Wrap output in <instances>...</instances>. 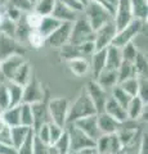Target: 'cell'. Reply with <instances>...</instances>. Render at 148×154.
Instances as JSON below:
<instances>
[{"label":"cell","instance_id":"cell-48","mask_svg":"<svg viewBox=\"0 0 148 154\" xmlns=\"http://www.w3.org/2000/svg\"><path fill=\"white\" fill-rule=\"evenodd\" d=\"M9 128L8 125L3 121V118L0 117V143L11 144V137H9ZM12 145V144H11Z\"/></svg>","mask_w":148,"mask_h":154},{"label":"cell","instance_id":"cell-37","mask_svg":"<svg viewBox=\"0 0 148 154\" xmlns=\"http://www.w3.org/2000/svg\"><path fill=\"white\" fill-rule=\"evenodd\" d=\"M52 145L57 149L58 154H70V137L67 131L65 130L63 134L61 135V137Z\"/></svg>","mask_w":148,"mask_h":154},{"label":"cell","instance_id":"cell-16","mask_svg":"<svg viewBox=\"0 0 148 154\" xmlns=\"http://www.w3.org/2000/svg\"><path fill=\"white\" fill-rule=\"evenodd\" d=\"M53 18L58 19L59 22H71L74 23L76 19L79 17V12H75L72 9H70L68 7H66L65 4L59 3L58 0H55L54 3V8H53V12L50 14Z\"/></svg>","mask_w":148,"mask_h":154},{"label":"cell","instance_id":"cell-6","mask_svg":"<svg viewBox=\"0 0 148 154\" xmlns=\"http://www.w3.org/2000/svg\"><path fill=\"white\" fill-rule=\"evenodd\" d=\"M143 27V22L139 19H133L128 26L121 28L120 31H117L116 36H115L112 41V46H116L118 49H121L129 42H133V40L139 35V32Z\"/></svg>","mask_w":148,"mask_h":154},{"label":"cell","instance_id":"cell-44","mask_svg":"<svg viewBox=\"0 0 148 154\" xmlns=\"http://www.w3.org/2000/svg\"><path fill=\"white\" fill-rule=\"evenodd\" d=\"M3 13H4V17L8 18V19H11V21L14 22V23H16L18 19L22 17V12L18 11L17 8L9 5V4H5V9H4Z\"/></svg>","mask_w":148,"mask_h":154},{"label":"cell","instance_id":"cell-24","mask_svg":"<svg viewBox=\"0 0 148 154\" xmlns=\"http://www.w3.org/2000/svg\"><path fill=\"white\" fill-rule=\"evenodd\" d=\"M106 51L107 49H102V50H95L90 57H92V71L94 75V79L102 73V71L104 69L106 66Z\"/></svg>","mask_w":148,"mask_h":154},{"label":"cell","instance_id":"cell-7","mask_svg":"<svg viewBox=\"0 0 148 154\" xmlns=\"http://www.w3.org/2000/svg\"><path fill=\"white\" fill-rule=\"evenodd\" d=\"M116 33H117V28H116V25H115L113 21L106 23V25L102 26L99 30L95 31L94 32L95 50L107 49L108 46H111Z\"/></svg>","mask_w":148,"mask_h":154},{"label":"cell","instance_id":"cell-42","mask_svg":"<svg viewBox=\"0 0 148 154\" xmlns=\"http://www.w3.org/2000/svg\"><path fill=\"white\" fill-rule=\"evenodd\" d=\"M5 4H9V5L17 8L18 11H21L22 13L23 12L27 13V12L32 11V4L30 3V0H7Z\"/></svg>","mask_w":148,"mask_h":154},{"label":"cell","instance_id":"cell-43","mask_svg":"<svg viewBox=\"0 0 148 154\" xmlns=\"http://www.w3.org/2000/svg\"><path fill=\"white\" fill-rule=\"evenodd\" d=\"M9 108V95L7 84L0 82V113Z\"/></svg>","mask_w":148,"mask_h":154},{"label":"cell","instance_id":"cell-38","mask_svg":"<svg viewBox=\"0 0 148 154\" xmlns=\"http://www.w3.org/2000/svg\"><path fill=\"white\" fill-rule=\"evenodd\" d=\"M120 50H121V58H122V60L129 62V63H133V62H134L135 57L138 54V50H137V48H135V45L133 44V42H129L128 45L121 48Z\"/></svg>","mask_w":148,"mask_h":154},{"label":"cell","instance_id":"cell-30","mask_svg":"<svg viewBox=\"0 0 148 154\" xmlns=\"http://www.w3.org/2000/svg\"><path fill=\"white\" fill-rule=\"evenodd\" d=\"M67 62L71 72L75 76L81 77L89 71V63L85 58H74V59H70Z\"/></svg>","mask_w":148,"mask_h":154},{"label":"cell","instance_id":"cell-53","mask_svg":"<svg viewBox=\"0 0 148 154\" xmlns=\"http://www.w3.org/2000/svg\"><path fill=\"white\" fill-rule=\"evenodd\" d=\"M107 3H108L113 9H115V7H116V0H107Z\"/></svg>","mask_w":148,"mask_h":154},{"label":"cell","instance_id":"cell-5","mask_svg":"<svg viewBox=\"0 0 148 154\" xmlns=\"http://www.w3.org/2000/svg\"><path fill=\"white\" fill-rule=\"evenodd\" d=\"M68 100L66 98H54L48 102V112L50 114L52 123H55L61 127H66L68 113Z\"/></svg>","mask_w":148,"mask_h":154},{"label":"cell","instance_id":"cell-55","mask_svg":"<svg viewBox=\"0 0 148 154\" xmlns=\"http://www.w3.org/2000/svg\"><path fill=\"white\" fill-rule=\"evenodd\" d=\"M2 3H3V4H5V3H7V0H0V4H2Z\"/></svg>","mask_w":148,"mask_h":154},{"label":"cell","instance_id":"cell-54","mask_svg":"<svg viewBox=\"0 0 148 154\" xmlns=\"http://www.w3.org/2000/svg\"><path fill=\"white\" fill-rule=\"evenodd\" d=\"M36 2H37V0H30V3H31V4H32V7H34V4H35V3H36Z\"/></svg>","mask_w":148,"mask_h":154},{"label":"cell","instance_id":"cell-15","mask_svg":"<svg viewBox=\"0 0 148 154\" xmlns=\"http://www.w3.org/2000/svg\"><path fill=\"white\" fill-rule=\"evenodd\" d=\"M97 122H98L99 131H101V134H104V135L117 134L118 130H120L124 125V123L117 122L116 119H113L112 117H109V116L104 112H101L97 114Z\"/></svg>","mask_w":148,"mask_h":154},{"label":"cell","instance_id":"cell-51","mask_svg":"<svg viewBox=\"0 0 148 154\" xmlns=\"http://www.w3.org/2000/svg\"><path fill=\"white\" fill-rule=\"evenodd\" d=\"M90 3H95V4H99V5H102L103 8H106L107 11H109L112 14H115V9L109 5V4L107 3V0H89Z\"/></svg>","mask_w":148,"mask_h":154},{"label":"cell","instance_id":"cell-28","mask_svg":"<svg viewBox=\"0 0 148 154\" xmlns=\"http://www.w3.org/2000/svg\"><path fill=\"white\" fill-rule=\"evenodd\" d=\"M31 32V28L28 27V25L26 23L25 19V14H22V17L16 22V31H14V38L22 44V42L27 41L28 33Z\"/></svg>","mask_w":148,"mask_h":154},{"label":"cell","instance_id":"cell-11","mask_svg":"<svg viewBox=\"0 0 148 154\" xmlns=\"http://www.w3.org/2000/svg\"><path fill=\"white\" fill-rule=\"evenodd\" d=\"M23 53L25 50L16 38L0 32V62L14 54L23 55Z\"/></svg>","mask_w":148,"mask_h":154},{"label":"cell","instance_id":"cell-1","mask_svg":"<svg viewBox=\"0 0 148 154\" xmlns=\"http://www.w3.org/2000/svg\"><path fill=\"white\" fill-rule=\"evenodd\" d=\"M98 114L97 109H95L94 104L92 102V99L89 98V95L87 93L85 88L80 91V94L77 95V98L75 99V102L68 107V113H67V123H74L75 121H77L80 118L89 117V116Z\"/></svg>","mask_w":148,"mask_h":154},{"label":"cell","instance_id":"cell-23","mask_svg":"<svg viewBox=\"0 0 148 154\" xmlns=\"http://www.w3.org/2000/svg\"><path fill=\"white\" fill-rule=\"evenodd\" d=\"M31 79V66L28 62H23V63L18 67L16 73L13 75L12 77V82L17 84V85H21V86H25L28 81Z\"/></svg>","mask_w":148,"mask_h":154},{"label":"cell","instance_id":"cell-56","mask_svg":"<svg viewBox=\"0 0 148 154\" xmlns=\"http://www.w3.org/2000/svg\"><path fill=\"white\" fill-rule=\"evenodd\" d=\"M76 154H84V153H76Z\"/></svg>","mask_w":148,"mask_h":154},{"label":"cell","instance_id":"cell-20","mask_svg":"<svg viewBox=\"0 0 148 154\" xmlns=\"http://www.w3.org/2000/svg\"><path fill=\"white\" fill-rule=\"evenodd\" d=\"M146 108H147V104L142 102V99L139 98V96H134V98H131L130 103H129L128 107H126L128 119H133V121L139 119L142 117V114H143V112H144Z\"/></svg>","mask_w":148,"mask_h":154},{"label":"cell","instance_id":"cell-21","mask_svg":"<svg viewBox=\"0 0 148 154\" xmlns=\"http://www.w3.org/2000/svg\"><path fill=\"white\" fill-rule=\"evenodd\" d=\"M32 128L30 127H25V126H14V127H11L9 128V137H11V144L12 146L16 149L20 148L21 144L25 141V139L27 137V135L30 134Z\"/></svg>","mask_w":148,"mask_h":154},{"label":"cell","instance_id":"cell-14","mask_svg":"<svg viewBox=\"0 0 148 154\" xmlns=\"http://www.w3.org/2000/svg\"><path fill=\"white\" fill-rule=\"evenodd\" d=\"M23 62H25V58L21 54H14V55L8 57L7 59L0 62V76H3L5 80L11 81L13 75L16 73L17 68Z\"/></svg>","mask_w":148,"mask_h":154},{"label":"cell","instance_id":"cell-29","mask_svg":"<svg viewBox=\"0 0 148 154\" xmlns=\"http://www.w3.org/2000/svg\"><path fill=\"white\" fill-rule=\"evenodd\" d=\"M95 81L102 86L103 89L113 88L117 85V71H102V73L99 75Z\"/></svg>","mask_w":148,"mask_h":154},{"label":"cell","instance_id":"cell-35","mask_svg":"<svg viewBox=\"0 0 148 154\" xmlns=\"http://www.w3.org/2000/svg\"><path fill=\"white\" fill-rule=\"evenodd\" d=\"M133 66H134V71H135V76L137 77H147V58L143 53H139L135 57L134 62H133Z\"/></svg>","mask_w":148,"mask_h":154},{"label":"cell","instance_id":"cell-31","mask_svg":"<svg viewBox=\"0 0 148 154\" xmlns=\"http://www.w3.org/2000/svg\"><path fill=\"white\" fill-rule=\"evenodd\" d=\"M131 77H137L135 71H134V66H133V63L122 60L120 67L117 68V85L128 79H131Z\"/></svg>","mask_w":148,"mask_h":154},{"label":"cell","instance_id":"cell-25","mask_svg":"<svg viewBox=\"0 0 148 154\" xmlns=\"http://www.w3.org/2000/svg\"><path fill=\"white\" fill-rule=\"evenodd\" d=\"M61 23H62V22H59L58 19L53 18L52 16H45V17L41 18V22H40V25H39V27H37L36 30L40 32V35H41L43 37L46 38L52 32L55 30L57 27L61 25Z\"/></svg>","mask_w":148,"mask_h":154},{"label":"cell","instance_id":"cell-36","mask_svg":"<svg viewBox=\"0 0 148 154\" xmlns=\"http://www.w3.org/2000/svg\"><path fill=\"white\" fill-rule=\"evenodd\" d=\"M118 86H120L128 95H130L131 98H134V96L138 95L139 80H138V77H131V79H128L125 81H122L121 84H118Z\"/></svg>","mask_w":148,"mask_h":154},{"label":"cell","instance_id":"cell-22","mask_svg":"<svg viewBox=\"0 0 148 154\" xmlns=\"http://www.w3.org/2000/svg\"><path fill=\"white\" fill-rule=\"evenodd\" d=\"M7 89H8V95H9V108L21 105L22 96H23V86L9 81L7 84Z\"/></svg>","mask_w":148,"mask_h":154},{"label":"cell","instance_id":"cell-49","mask_svg":"<svg viewBox=\"0 0 148 154\" xmlns=\"http://www.w3.org/2000/svg\"><path fill=\"white\" fill-rule=\"evenodd\" d=\"M59 3L65 4L66 7H68L70 9H72V11L75 12H84V7L81 5V4L79 2H76V0H58Z\"/></svg>","mask_w":148,"mask_h":154},{"label":"cell","instance_id":"cell-19","mask_svg":"<svg viewBox=\"0 0 148 154\" xmlns=\"http://www.w3.org/2000/svg\"><path fill=\"white\" fill-rule=\"evenodd\" d=\"M122 62L121 50L116 46H108L106 51V66L103 71H117Z\"/></svg>","mask_w":148,"mask_h":154},{"label":"cell","instance_id":"cell-27","mask_svg":"<svg viewBox=\"0 0 148 154\" xmlns=\"http://www.w3.org/2000/svg\"><path fill=\"white\" fill-rule=\"evenodd\" d=\"M0 117L3 121L8 125V127H14L21 125V118H20V105L18 107H12L0 113Z\"/></svg>","mask_w":148,"mask_h":154},{"label":"cell","instance_id":"cell-47","mask_svg":"<svg viewBox=\"0 0 148 154\" xmlns=\"http://www.w3.org/2000/svg\"><path fill=\"white\" fill-rule=\"evenodd\" d=\"M32 154H49V144H44L36 136H34V148Z\"/></svg>","mask_w":148,"mask_h":154},{"label":"cell","instance_id":"cell-32","mask_svg":"<svg viewBox=\"0 0 148 154\" xmlns=\"http://www.w3.org/2000/svg\"><path fill=\"white\" fill-rule=\"evenodd\" d=\"M55 0H37L32 7V11L36 12L37 14H40L41 17L50 16L54 8Z\"/></svg>","mask_w":148,"mask_h":154},{"label":"cell","instance_id":"cell-45","mask_svg":"<svg viewBox=\"0 0 148 154\" xmlns=\"http://www.w3.org/2000/svg\"><path fill=\"white\" fill-rule=\"evenodd\" d=\"M63 131H65L63 127H61L55 123L49 122V141H50L49 144H54L61 137V135L63 134Z\"/></svg>","mask_w":148,"mask_h":154},{"label":"cell","instance_id":"cell-40","mask_svg":"<svg viewBox=\"0 0 148 154\" xmlns=\"http://www.w3.org/2000/svg\"><path fill=\"white\" fill-rule=\"evenodd\" d=\"M27 42L32 48H35V49H39V48H41L43 45H45V38L40 35V32L37 31V30H31V32L28 33Z\"/></svg>","mask_w":148,"mask_h":154},{"label":"cell","instance_id":"cell-39","mask_svg":"<svg viewBox=\"0 0 148 154\" xmlns=\"http://www.w3.org/2000/svg\"><path fill=\"white\" fill-rule=\"evenodd\" d=\"M34 136L35 132L34 130H31L30 134L27 135V137L25 139L20 148L17 149V154H32V148H34Z\"/></svg>","mask_w":148,"mask_h":154},{"label":"cell","instance_id":"cell-41","mask_svg":"<svg viewBox=\"0 0 148 154\" xmlns=\"http://www.w3.org/2000/svg\"><path fill=\"white\" fill-rule=\"evenodd\" d=\"M41 16L40 14H37L36 12L34 11H30L25 14V19H26V23L28 25V27L31 28V30H36L37 27H39L40 22H41Z\"/></svg>","mask_w":148,"mask_h":154},{"label":"cell","instance_id":"cell-9","mask_svg":"<svg viewBox=\"0 0 148 154\" xmlns=\"http://www.w3.org/2000/svg\"><path fill=\"white\" fill-rule=\"evenodd\" d=\"M133 13L130 7V0H116V7H115L113 22L116 25L117 31L128 26L133 21Z\"/></svg>","mask_w":148,"mask_h":154},{"label":"cell","instance_id":"cell-13","mask_svg":"<svg viewBox=\"0 0 148 154\" xmlns=\"http://www.w3.org/2000/svg\"><path fill=\"white\" fill-rule=\"evenodd\" d=\"M74 125L80 130V131H83L85 135H87V136H89L94 141L102 135L101 131H99V128H98L97 114L80 118V119H77V121H75Z\"/></svg>","mask_w":148,"mask_h":154},{"label":"cell","instance_id":"cell-10","mask_svg":"<svg viewBox=\"0 0 148 154\" xmlns=\"http://www.w3.org/2000/svg\"><path fill=\"white\" fill-rule=\"evenodd\" d=\"M85 90H87L89 98L92 99L94 107H95V109H97V113L103 112L104 104H106L108 96H109L108 93H107V90L103 89L95 80L89 81L87 88H85Z\"/></svg>","mask_w":148,"mask_h":154},{"label":"cell","instance_id":"cell-8","mask_svg":"<svg viewBox=\"0 0 148 154\" xmlns=\"http://www.w3.org/2000/svg\"><path fill=\"white\" fill-rule=\"evenodd\" d=\"M71 28L72 23L71 22H62L55 30L45 38V45H49L52 48H62L70 41Z\"/></svg>","mask_w":148,"mask_h":154},{"label":"cell","instance_id":"cell-3","mask_svg":"<svg viewBox=\"0 0 148 154\" xmlns=\"http://www.w3.org/2000/svg\"><path fill=\"white\" fill-rule=\"evenodd\" d=\"M66 126L68 127L67 130H65L67 131L70 137V154L83 152L85 149L95 148V141L87 136L83 131H80L74 123H67Z\"/></svg>","mask_w":148,"mask_h":154},{"label":"cell","instance_id":"cell-4","mask_svg":"<svg viewBox=\"0 0 148 154\" xmlns=\"http://www.w3.org/2000/svg\"><path fill=\"white\" fill-rule=\"evenodd\" d=\"M88 41H94V31L85 18H77L72 23L68 42L72 45H80Z\"/></svg>","mask_w":148,"mask_h":154},{"label":"cell","instance_id":"cell-12","mask_svg":"<svg viewBox=\"0 0 148 154\" xmlns=\"http://www.w3.org/2000/svg\"><path fill=\"white\" fill-rule=\"evenodd\" d=\"M43 99H45L43 88H41V85L39 84V81L32 76L30 79V81L23 86L22 103L32 104V103H36V102H41Z\"/></svg>","mask_w":148,"mask_h":154},{"label":"cell","instance_id":"cell-34","mask_svg":"<svg viewBox=\"0 0 148 154\" xmlns=\"http://www.w3.org/2000/svg\"><path fill=\"white\" fill-rule=\"evenodd\" d=\"M111 98L116 103L120 104L124 109H126L128 104L130 103V100H131V96L128 95L118 85H116V86H113V88H112V95H111Z\"/></svg>","mask_w":148,"mask_h":154},{"label":"cell","instance_id":"cell-33","mask_svg":"<svg viewBox=\"0 0 148 154\" xmlns=\"http://www.w3.org/2000/svg\"><path fill=\"white\" fill-rule=\"evenodd\" d=\"M20 118H21V126L32 128V126H34V117H32L30 104L22 103L20 105Z\"/></svg>","mask_w":148,"mask_h":154},{"label":"cell","instance_id":"cell-46","mask_svg":"<svg viewBox=\"0 0 148 154\" xmlns=\"http://www.w3.org/2000/svg\"><path fill=\"white\" fill-rule=\"evenodd\" d=\"M139 80V88H138V95L142 99L143 103L147 104L148 100V84H147V77H138Z\"/></svg>","mask_w":148,"mask_h":154},{"label":"cell","instance_id":"cell-18","mask_svg":"<svg viewBox=\"0 0 148 154\" xmlns=\"http://www.w3.org/2000/svg\"><path fill=\"white\" fill-rule=\"evenodd\" d=\"M103 112L107 113L109 117H112L113 119H116L120 123H125L128 121V114H126V109H124L118 103H116L115 100L111 98V95L108 96L106 104H104Z\"/></svg>","mask_w":148,"mask_h":154},{"label":"cell","instance_id":"cell-26","mask_svg":"<svg viewBox=\"0 0 148 154\" xmlns=\"http://www.w3.org/2000/svg\"><path fill=\"white\" fill-rule=\"evenodd\" d=\"M130 7H131L133 18L139 19L142 22L147 21V16H148L147 0H130Z\"/></svg>","mask_w":148,"mask_h":154},{"label":"cell","instance_id":"cell-2","mask_svg":"<svg viewBox=\"0 0 148 154\" xmlns=\"http://www.w3.org/2000/svg\"><path fill=\"white\" fill-rule=\"evenodd\" d=\"M85 12V19L88 21L89 26L92 27V30L95 32L97 30H99L102 26H104L106 23L113 21V14L107 11L106 8H103L99 4L95 3H88V5L84 8Z\"/></svg>","mask_w":148,"mask_h":154},{"label":"cell","instance_id":"cell-52","mask_svg":"<svg viewBox=\"0 0 148 154\" xmlns=\"http://www.w3.org/2000/svg\"><path fill=\"white\" fill-rule=\"evenodd\" d=\"M76 2H79V3L81 4V5H83V7L85 8V7H87V5H88V3H89V0H76Z\"/></svg>","mask_w":148,"mask_h":154},{"label":"cell","instance_id":"cell-50","mask_svg":"<svg viewBox=\"0 0 148 154\" xmlns=\"http://www.w3.org/2000/svg\"><path fill=\"white\" fill-rule=\"evenodd\" d=\"M0 154H17V150L11 144L0 143Z\"/></svg>","mask_w":148,"mask_h":154},{"label":"cell","instance_id":"cell-17","mask_svg":"<svg viewBox=\"0 0 148 154\" xmlns=\"http://www.w3.org/2000/svg\"><path fill=\"white\" fill-rule=\"evenodd\" d=\"M30 107H31L32 117H34V126H32V130H34V132H35L43 123H48L45 121L46 114H48V102H46V99H43L41 102H36V103L30 104Z\"/></svg>","mask_w":148,"mask_h":154}]
</instances>
